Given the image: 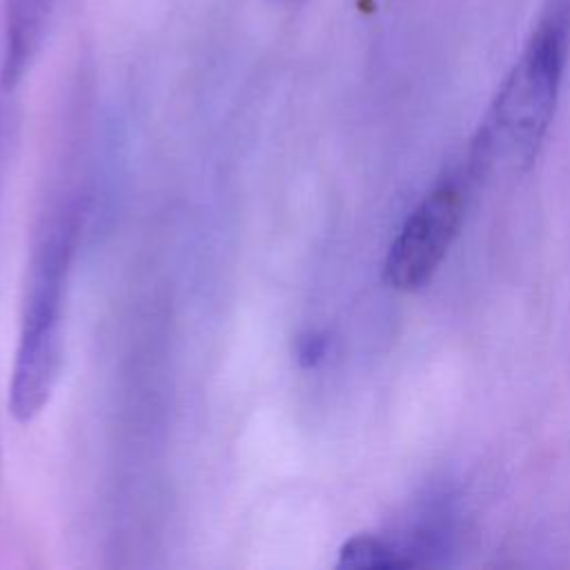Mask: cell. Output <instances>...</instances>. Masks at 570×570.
Wrapping results in <instances>:
<instances>
[{"label": "cell", "mask_w": 570, "mask_h": 570, "mask_svg": "<svg viewBox=\"0 0 570 570\" xmlns=\"http://www.w3.org/2000/svg\"><path fill=\"white\" fill-rule=\"evenodd\" d=\"M80 234L73 196L47 207L36 229L9 385V410L18 423L33 421L49 403L65 358V296Z\"/></svg>", "instance_id": "obj_1"}, {"label": "cell", "mask_w": 570, "mask_h": 570, "mask_svg": "<svg viewBox=\"0 0 570 570\" xmlns=\"http://www.w3.org/2000/svg\"><path fill=\"white\" fill-rule=\"evenodd\" d=\"M570 42V0H548L521 56L501 82L472 142L483 171L532 165L554 116Z\"/></svg>", "instance_id": "obj_2"}, {"label": "cell", "mask_w": 570, "mask_h": 570, "mask_svg": "<svg viewBox=\"0 0 570 570\" xmlns=\"http://www.w3.org/2000/svg\"><path fill=\"white\" fill-rule=\"evenodd\" d=\"M463 198L456 187L432 189L407 216L385 258V281L401 292L425 285L441 265L461 225Z\"/></svg>", "instance_id": "obj_3"}, {"label": "cell", "mask_w": 570, "mask_h": 570, "mask_svg": "<svg viewBox=\"0 0 570 570\" xmlns=\"http://www.w3.org/2000/svg\"><path fill=\"white\" fill-rule=\"evenodd\" d=\"M53 0H7L4 2V58L0 82L4 89H13L29 69L49 16Z\"/></svg>", "instance_id": "obj_4"}, {"label": "cell", "mask_w": 570, "mask_h": 570, "mask_svg": "<svg viewBox=\"0 0 570 570\" xmlns=\"http://www.w3.org/2000/svg\"><path fill=\"white\" fill-rule=\"evenodd\" d=\"M416 561L396 543L374 537L356 534L347 539L338 552V568L350 570H374V568H410Z\"/></svg>", "instance_id": "obj_5"}, {"label": "cell", "mask_w": 570, "mask_h": 570, "mask_svg": "<svg viewBox=\"0 0 570 570\" xmlns=\"http://www.w3.org/2000/svg\"><path fill=\"white\" fill-rule=\"evenodd\" d=\"M281 4H287V7H298V4H303L305 0H278Z\"/></svg>", "instance_id": "obj_6"}]
</instances>
